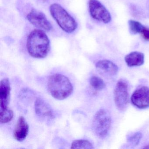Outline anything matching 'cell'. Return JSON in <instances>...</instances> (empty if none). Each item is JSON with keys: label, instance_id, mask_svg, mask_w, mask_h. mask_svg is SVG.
Instances as JSON below:
<instances>
[{"label": "cell", "instance_id": "cell-1", "mask_svg": "<svg viewBox=\"0 0 149 149\" xmlns=\"http://www.w3.org/2000/svg\"><path fill=\"white\" fill-rule=\"evenodd\" d=\"M27 49L34 58H44L50 50V41L47 36L41 29H35L29 34L27 40Z\"/></svg>", "mask_w": 149, "mask_h": 149}, {"label": "cell", "instance_id": "cell-2", "mask_svg": "<svg viewBox=\"0 0 149 149\" xmlns=\"http://www.w3.org/2000/svg\"><path fill=\"white\" fill-rule=\"evenodd\" d=\"M47 87L49 94L57 100L66 99L70 95L73 91L69 79L61 74L51 75L48 81Z\"/></svg>", "mask_w": 149, "mask_h": 149}, {"label": "cell", "instance_id": "cell-3", "mask_svg": "<svg viewBox=\"0 0 149 149\" xmlns=\"http://www.w3.org/2000/svg\"><path fill=\"white\" fill-rule=\"evenodd\" d=\"M49 10L52 17L64 32L70 33L77 29L76 22L61 5L56 3L52 4Z\"/></svg>", "mask_w": 149, "mask_h": 149}, {"label": "cell", "instance_id": "cell-4", "mask_svg": "<svg viewBox=\"0 0 149 149\" xmlns=\"http://www.w3.org/2000/svg\"><path fill=\"white\" fill-rule=\"evenodd\" d=\"M111 119L109 113L102 109L97 112L92 122V129L95 134L101 138L105 137L111 128Z\"/></svg>", "mask_w": 149, "mask_h": 149}, {"label": "cell", "instance_id": "cell-5", "mask_svg": "<svg viewBox=\"0 0 149 149\" xmlns=\"http://www.w3.org/2000/svg\"><path fill=\"white\" fill-rule=\"evenodd\" d=\"M114 101L118 110L124 111L129 102V94L127 83L123 80L118 81L114 91Z\"/></svg>", "mask_w": 149, "mask_h": 149}, {"label": "cell", "instance_id": "cell-6", "mask_svg": "<svg viewBox=\"0 0 149 149\" xmlns=\"http://www.w3.org/2000/svg\"><path fill=\"white\" fill-rule=\"evenodd\" d=\"M88 6L90 14L93 19L105 24L110 22V13L98 0H89Z\"/></svg>", "mask_w": 149, "mask_h": 149}, {"label": "cell", "instance_id": "cell-7", "mask_svg": "<svg viewBox=\"0 0 149 149\" xmlns=\"http://www.w3.org/2000/svg\"><path fill=\"white\" fill-rule=\"evenodd\" d=\"M28 20L35 26L43 31H50L52 26L43 13L36 9H33L27 15Z\"/></svg>", "mask_w": 149, "mask_h": 149}, {"label": "cell", "instance_id": "cell-8", "mask_svg": "<svg viewBox=\"0 0 149 149\" xmlns=\"http://www.w3.org/2000/svg\"><path fill=\"white\" fill-rule=\"evenodd\" d=\"M132 103L134 106L140 109H145L149 107V88L142 86L136 90L131 98Z\"/></svg>", "mask_w": 149, "mask_h": 149}, {"label": "cell", "instance_id": "cell-9", "mask_svg": "<svg viewBox=\"0 0 149 149\" xmlns=\"http://www.w3.org/2000/svg\"><path fill=\"white\" fill-rule=\"evenodd\" d=\"M36 115L42 119L51 120L55 117L54 111L48 103L41 98H37L35 104Z\"/></svg>", "mask_w": 149, "mask_h": 149}, {"label": "cell", "instance_id": "cell-10", "mask_svg": "<svg viewBox=\"0 0 149 149\" xmlns=\"http://www.w3.org/2000/svg\"><path fill=\"white\" fill-rule=\"evenodd\" d=\"M10 82L8 78L1 80L0 84V110L8 108L10 100Z\"/></svg>", "mask_w": 149, "mask_h": 149}, {"label": "cell", "instance_id": "cell-11", "mask_svg": "<svg viewBox=\"0 0 149 149\" xmlns=\"http://www.w3.org/2000/svg\"><path fill=\"white\" fill-rule=\"evenodd\" d=\"M29 131V125L24 117H20L14 131V138L19 142H22L26 138Z\"/></svg>", "mask_w": 149, "mask_h": 149}, {"label": "cell", "instance_id": "cell-12", "mask_svg": "<svg viewBox=\"0 0 149 149\" xmlns=\"http://www.w3.org/2000/svg\"><path fill=\"white\" fill-rule=\"evenodd\" d=\"M95 66L100 72L110 76L116 75L118 72V66L108 60L99 61L97 63Z\"/></svg>", "mask_w": 149, "mask_h": 149}, {"label": "cell", "instance_id": "cell-13", "mask_svg": "<svg viewBox=\"0 0 149 149\" xmlns=\"http://www.w3.org/2000/svg\"><path fill=\"white\" fill-rule=\"evenodd\" d=\"M125 61L129 67H139L144 63V55L137 51L131 52L125 56Z\"/></svg>", "mask_w": 149, "mask_h": 149}, {"label": "cell", "instance_id": "cell-14", "mask_svg": "<svg viewBox=\"0 0 149 149\" xmlns=\"http://www.w3.org/2000/svg\"><path fill=\"white\" fill-rule=\"evenodd\" d=\"M71 149H93V145L87 140H76L73 141Z\"/></svg>", "mask_w": 149, "mask_h": 149}, {"label": "cell", "instance_id": "cell-15", "mask_svg": "<svg viewBox=\"0 0 149 149\" xmlns=\"http://www.w3.org/2000/svg\"><path fill=\"white\" fill-rule=\"evenodd\" d=\"M130 32L132 34L140 33L144 26L140 22L133 20H130L128 22Z\"/></svg>", "mask_w": 149, "mask_h": 149}, {"label": "cell", "instance_id": "cell-16", "mask_svg": "<svg viewBox=\"0 0 149 149\" xmlns=\"http://www.w3.org/2000/svg\"><path fill=\"white\" fill-rule=\"evenodd\" d=\"M13 116V111L8 108L0 110V121L2 123H6L11 121Z\"/></svg>", "mask_w": 149, "mask_h": 149}, {"label": "cell", "instance_id": "cell-17", "mask_svg": "<svg viewBox=\"0 0 149 149\" xmlns=\"http://www.w3.org/2000/svg\"><path fill=\"white\" fill-rule=\"evenodd\" d=\"M90 84L96 90H102L105 87V83L102 79L96 76L91 77L90 79Z\"/></svg>", "mask_w": 149, "mask_h": 149}, {"label": "cell", "instance_id": "cell-18", "mask_svg": "<svg viewBox=\"0 0 149 149\" xmlns=\"http://www.w3.org/2000/svg\"><path fill=\"white\" fill-rule=\"evenodd\" d=\"M142 137V134L140 132H136L128 136L127 143L132 146H135L139 143Z\"/></svg>", "mask_w": 149, "mask_h": 149}, {"label": "cell", "instance_id": "cell-19", "mask_svg": "<svg viewBox=\"0 0 149 149\" xmlns=\"http://www.w3.org/2000/svg\"><path fill=\"white\" fill-rule=\"evenodd\" d=\"M140 34L145 40L149 41V28L144 27Z\"/></svg>", "mask_w": 149, "mask_h": 149}]
</instances>
